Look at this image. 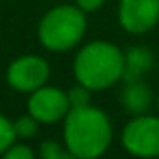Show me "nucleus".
Instances as JSON below:
<instances>
[{"instance_id": "obj_1", "label": "nucleus", "mask_w": 159, "mask_h": 159, "mask_svg": "<svg viewBox=\"0 0 159 159\" xmlns=\"http://www.w3.org/2000/svg\"><path fill=\"white\" fill-rule=\"evenodd\" d=\"M112 140L109 116L92 105L71 109L64 118V144L71 157L94 159L103 155Z\"/></svg>"}, {"instance_id": "obj_2", "label": "nucleus", "mask_w": 159, "mask_h": 159, "mask_svg": "<svg viewBox=\"0 0 159 159\" xmlns=\"http://www.w3.org/2000/svg\"><path fill=\"white\" fill-rule=\"evenodd\" d=\"M125 69V52L109 41H90L77 52L73 73L77 83L92 92L107 90L122 81Z\"/></svg>"}, {"instance_id": "obj_3", "label": "nucleus", "mask_w": 159, "mask_h": 159, "mask_svg": "<svg viewBox=\"0 0 159 159\" xmlns=\"http://www.w3.org/2000/svg\"><path fill=\"white\" fill-rule=\"evenodd\" d=\"M86 32V15L77 4H62L49 10L39 26L38 38L41 45L54 52L73 49Z\"/></svg>"}, {"instance_id": "obj_4", "label": "nucleus", "mask_w": 159, "mask_h": 159, "mask_svg": "<svg viewBox=\"0 0 159 159\" xmlns=\"http://www.w3.org/2000/svg\"><path fill=\"white\" fill-rule=\"evenodd\" d=\"M122 146L137 157H159V116H133L122 129Z\"/></svg>"}, {"instance_id": "obj_5", "label": "nucleus", "mask_w": 159, "mask_h": 159, "mask_svg": "<svg viewBox=\"0 0 159 159\" xmlns=\"http://www.w3.org/2000/svg\"><path fill=\"white\" fill-rule=\"evenodd\" d=\"M49 75H51V67L47 60L36 54L15 58L6 71L8 84L17 92H26V94H32L34 90L47 84Z\"/></svg>"}, {"instance_id": "obj_6", "label": "nucleus", "mask_w": 159, "mask_h": 159, "mask_svg": "<svg viewBox=\"0 0 159 159\" xmlns=\"http://www.w3.org/2000/svg\"><path fill=\"white\" fill-rule=\"evenodd\" d=\"M71 111L67 92L43 84L41 88L34 90L28 98V112L39 124H54L64 120L66 114Z\"/></svg>"}, {"instance_id": "obj_7", "label": "nucleus", "mask_w": 159, "mask_h": 159, "mask_svg": "<svg viewBox=\"0 0 159 159\" xmlns=\"http://www.w3.org/2000/svg\"><path fill=\"white\" fill-rule=\"evenodd\" d=\"M118 21L129 34H146L159 23V0H120Z\"/></svg>"}, {"instance_id": "obj_8", "label": "nucleus", "mask_w": 159, "mask_h": 159, "mask_svg": "<svg viewBox=\"0 0 159 159\" xmlns=\"http://www.w3.org/2000/svg\"><path fill=\"white\" fill-rule=\"evenodd\" d=\"M120 101H122V107L129 114L139 116V114H146L150 111L153 96H152V90L148 88V84H144L142 81H133V83H125V86L122 88Z\"/></svg>"}, {"instance_id": "obj_9", "label": "nucleus", "mask_w": 159, "mask_h": 159, "mask_svg": "<svg viewBox=\"0 0 159 159\" xmlns=\"http://www.w3.org/2000/svg\"><path fill=\"white\" fill-rule=\"evenodd\" d=\"M152 66H153V56L146 47H131L125 52V69L122 81L125 83L140 81L142 75L152 69Z\"/></svg>"}, {"instance_id": "obj_10", "label": "nucleus", "mask_w": 159, "mask_h": 159, "mask_svg": "<svg viewBox=\"0 0 159 159\" xmlns=\"http://www.w3.org/2000/svg\"><path fill=\"white\" fill-rule=\"evenodd\" d=\"M17 140V133L13 127V122L8 120V116H4L0 112V155H4L6 150Z\"/></svg>"}, {"instance_id": "obj_11", "label": "nucleus", "mask_w": 159, "mask_h": 159, "mask_svg": "<svg viewBox=\"0 0 159 159\" xmlns=\"http://www.w3.org/2000/svg\"><path fill=\"white\" fill-rule=\"evenodd\" d=\"M38 120L28 112L26 116H21L13 122V127H15V133H17V139H32L36 133H38Z\"/></svg>"}, {"instance_id": "obj_12", "label": "nucleus", "mask_w": 159, "mask_h": 159, "mask_svg": "<svg viewBox=\"0 0 159 159\" xmlns=\"http://www.w3.org/2000/svg\"><path fill=\"white\" fill-rule=\"evenodd\" d=\"M39 155L43 159H64V157H71V153L67 152L66 144H60L56 140H43L41 148H39Z\"/></svg>"}, {"instance_id": "obj_13", "label": "nucleus", "mask_w": 159, "mask_h": 159, "mask_svg": "<svg viewBox=\"0 0 159 159\" xmlns=\"http://www.w3.org/2000/svg\"><path fill=\"white\" fill-rule=\"evenodd\" d=\"M90 94L92 90L81 83H77L69 92H67V98H69V105L71 109H77V107H86L90 105Z\"/></svg>"}, {"instance_id": "obj_14", "label": "nucleus", "mask_w": 159, "mask_h": 159, "mask_svg": "<svg viewBox=\"0 0 159 159\" xmlns=\"http://www.w3.org/2000/svg\"><path fill=\"white\" fill-rule=\"evenodd\" d=\"M4 157H6V159H32V157H34V152H32V148L26 146V144H17V142H13V144L6 150Z\"/></svg>"}, {"instance_id": "obj_15", "label": "nucleus", "mask_w": 159, "mask_h": 159, "mask_svg": "<svg viewBox=\"0 0 159 159\" xmlns=\"http://www.w3.org/2000/svg\"><path fill=\"white\" fill-rule=\"evenodd\" d=\"M105 4V0H77V6L81 8L84 13H92L98 11L101 6Z\"/></svg>"}, {"instance_id": "obj_16", "label": "nucleus", "mask_w": 159, "mask_h": 159, "mask_svg": "<svg viewBox=\"0 0 159 159\" xmlns=\"http://www.w3.org/2000/svg\"><path fill=\"white\" fill-rule=\"evenodd\" d=\"M157 109H159V98H157Z\"/></svg>"}]
</instances>
